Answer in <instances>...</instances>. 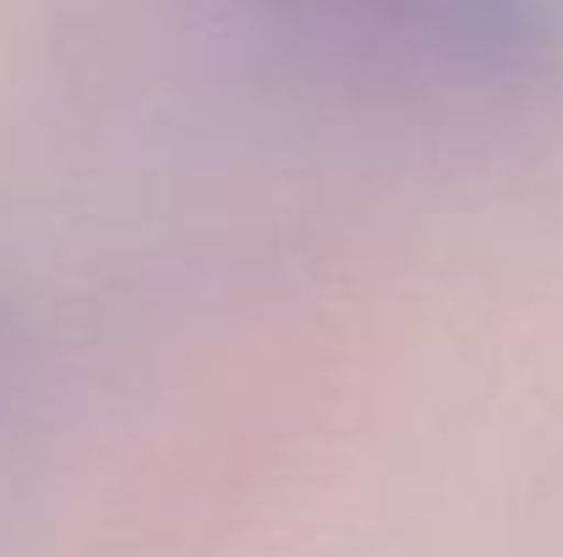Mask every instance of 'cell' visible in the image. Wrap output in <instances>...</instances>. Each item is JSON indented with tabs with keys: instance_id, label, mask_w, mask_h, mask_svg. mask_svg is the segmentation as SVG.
<instances>
[{
	"instance_id": "6da1fadb",
	"label": "cell",
	"mask_w": 563,
	"mask_h": 557,
	"mask_svg": "<svg viewBox=\"0 0 563 557\" xmlns=\"http://www.w3.org/2000/svg\"><path fill=\"white\" fill-rule=\"evenodd\" d=\"M296 71L367 104L531 121L563 104V0H230Z\"/></svg>"
}]
</instances>
